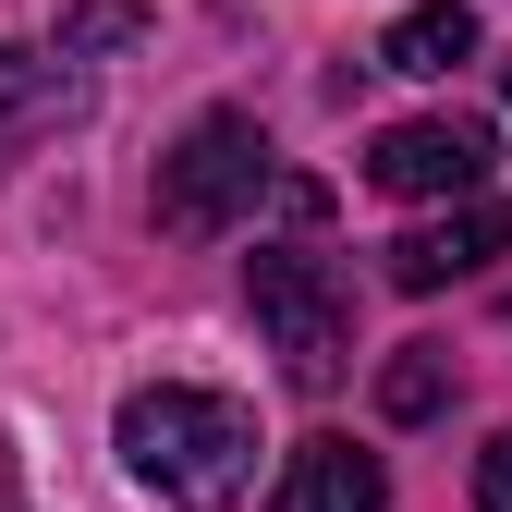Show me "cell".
<instances>
[{"instance_id":"cell-1","label":"cell","mask_w":512,"mask_h":512,"mask_svg":"<svg viewBox=\"0 0 512 512\" xmlns=\"http://www.w3.org/2000/svg\"><path fill=\"white\" fill-rule=\"evenodd\" d=\"M122 464H135L171 512H232L256 476V415L232 391H196V378H159V391L122 403Z\"/></svg>"},{"instance_id":"cell-2","label":"cell","mask_w":512,"mask_h":512,"mask_svg":"<svg viewBox=\"0 0 512 512\" xmlns=\"http://www.w3.org/2000/svg\"><path fill=\"white\" fill-rule=\"evenodd\" d=\"M244 293H256V330L281 342V378H293V391H330V378L354 366V293H342V269L317 244H256Z\"/></svg>"},{"instance_id":"cell-3","label":"cell","mask_w":512,"mask_h":512,"mask_svg":"<svg viewBox=\"0 0 512 512\" xmlns=\"http://www.w3.org/2000/svg\"><path fill=\"white\" fill-rule=\"evenodd\" d=\"M269 183H281L269 135H256L244 110H208V122H183V135H171V159H159V232L208 244V232H232L256 196H269Z\"/></svg>"},{"instance_id":"cell-4","label":"cell","mask_w":512,"mask_h":512,"mask_svg":"<svg viewBox=\"0 0 512 512\" xmlns=\"http://www.w3.org/2000/svg\"><path fill=\"white\" fill-rule=\"evenodd\" d=\"M488 159H500V135L476 110H427V122H391V135L366 147V183L427 208V196H488Z\"/></svg>"},{"instance_id":"cell-5","label":"cell","mask_w":512,"mask_h":512,"mask_svg":"<svg viewBox=\"0 0 512 512\" xmlns=\"http://www.w3.org/2000/svg\"><path fill=\"white\" fill-rule=\"evenodd\" d=\"M500 244H512V208H500V196H476V208H452V220H415V232L391 244V293H452L464 269H488Z\"/></svg>"},{"instance_id":"cell-6","label":"cell","mask_w":512,"mask_h":512,"mask_svg":"<svg viewBox=\"0 0 512 512\" xmlns=\"http://www.w3.org/2000/svg\"><path fill=\"white\" fill-rule=\"evenodd\" d=\"M378 500H391L378 452H354V439H305V452L281 464V500L269 512H378Z\"/></svg>"},{"instance_id":"cell-7","label":"cell","mask_w":512,"mask_h":512,"mask_svg":"<svg viewBox=\"0 0 512 512\" xmlns=\"http://www.w3.org/2000/svg\"><path fill=\"white\" fill-rule=\"evenodd\" d=\"M452 61H476V13L464 0H415V13L378 37V74H452Z\"/></svg>"},{"instance_id":"cell-8","label":"cell","mask_w":512,"mask_h":512,"mask_svg":"<svg viewBox=\"0 0 512 512\" xmlns=\"http://www.w3.org/2000/svg\"><path fill=\"white\" fill-rule=\"evenodd\" d=\"M439 403H452V354H439V342H403L391 366H378V415H391V427H427Z\"/></svg>"},{"instance_id":"cell-9","label":"cell","mask_w":512,"mask_h":512,"mask_svg":"<svg viewBox=\"0 0 512 512\" xmlns=\"http://www.w3.org/2000/svg\"><path fill=\"white\" fill-rule=\"evenodd\" d=\"M0 110L37 135V122H61V110H74V74H49L37 49H0Z\"/></svg>"},{"instance_id":"cell-10","label":"cell","mask_w":512,"mask_h":512,"mask_svg":"<svg viewBox=\"0 0 512 512\" xmlns=\"http://www.w3.org/2000/svg\"><path fill=\"white\" fill-rule=\"evenodd\" d=\"M476 512H512V427L476 452Z\"/></svg>"}]
</instances>
